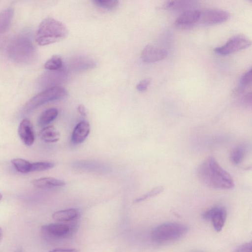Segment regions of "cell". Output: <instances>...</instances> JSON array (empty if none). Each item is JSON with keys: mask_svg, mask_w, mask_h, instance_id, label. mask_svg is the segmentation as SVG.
<instances>
[{"mask_svg": "<svg viewBox=\"0 0 252 252\" xmlns=\"http://www.w3.org/2000/svg\"><path fill=\"white\" fill-rule=\"evenodd\" d=\"M18 133L23 142L27 146L32 145L34 141V135L31 122L23 119L20 123Z\"/></svg>", "mask_w": 252, "mask_h": 252, "instance_id": "obj_13", "label": "cell"}, {"mask_svg": "<svg viewBox=\"0 0 252 252\" xmlns=\"http://www.w3.org/2000/svg\"><path fill=\"white\" fill-rule=\"evenodd\" d=\"M196 175L205 186L217 189L228 190L234 187L230 175L224 170L213 156H209L198 166Z\"/></svg>", "mask_w": 252, "mask_h": 252, "instance_id": "obj_1", "label": "cell"}, {"mask_svg": "<svg viewBox=\"0 0 252 252\" xmlns=\"http://www.w3.org/2000/svg\"><path fill=\"white\" fill-rule=\"evenodd\" d=\"M32 183L34 187L40 189L59 187L65 185L63 181L50 177L35 179Z\"/></svg>", "mask_w": 252, "mask_h": 252, "instance_id": "obj_17", "label": "cell"}, {"mask_svg": "<svg viewBox=\"0 0 252 252\" xmlns=\"http://www.w3.org/2000/svg\"><path fill=\"white\" fill-rule=\"evenodd\" d=\"M188 226L184 223L168 222L155 227L152 232L151 238L156 243L162 244L178 240L188 231Z\"/></svg>", "mask_w": 252, "mask_h": 252, "instance_id": "obj_3", "label": "cell"}, {"mask_svg": "<svg viewBox=\"0 0 252 252\" xmlns=\"http://www.w3.org/2000/svg\"><path fill=\"white\" fill-rule=\"evenodd\" d=\"M78 111L79 113L82 116H85L87 115L86 110L84 106L82 104H80L78 107Z\"/></svg>", "mask_w": 252, "mask_h": 252, "instance_id": "obj_33", "label": "cell"}, {"mask_svg": "<svg viewBox=\"0 0 252 252\" xmlns=\"http://www.w3.org/2000/svg\"><path fill=\"white\" fill-rule=\"evenodd\" d=\"M58 111L56 108H49L40 115L38 120V125L44 126L52 122L57 117Z\"/></svg>", "mask_w": 252, "mask_h": 252, "instance_id": "obj_22", "label": "cell"}, {"mask_svg": "<svg viewBox=\"0 0 252 252\" xmlns=\"http://www.w3.org/2000/svg\"><path fill=\"white\" fill-rule=\"evenodd\" d=\"M1 235H2V230H1V228L0 227V239L1 236Z\"/></svg>", "mask_w": 252, "mask_h": 252, "instance_id": "obj_34", "label": "cell"}, {"mask_svg": "<svg viewBox=\"0 0 252 252\" xmlns=\"http://www.w3.org/2000/svg\"><path fill=\"white\" fill-rule=\"evenodd\" d=\"M67 77V70L63 66L59 69L49 71L45 74L42 78V83L47 88L60 86L66 81Z\"/></svg>", "mask_w": 252, "mask_h": 252, "instance_id": "obj_10", "label": "cell"}, {"mask_svg": "<svg viewBox=\"0 0 252 252\" xmlns=\"http://www.w3.org/2000/svg\"><path fill=\"white\" fill-rule=\"evenodd\" d=\"M227 216L226 210L224 207L217 206L213 207L203 214V218L211 222L214 229L220 232L224 226Z\"/></svg>", "mask_w": 252, "mask_h": 252, "instance_id": "obj_9", "label": "cell"}, {"mask_svg": "<svg viewBox=\"0 0 252 252\" xmlns=\"http://www.w3.org/2000/svg\"><path fill=\"white\" fill-rule=\"evenodd\" d=\"M49 252H78V251L76 249H56L51 250Z\"/></svg>", "mask_w": 252, "mask_h": 252, "instance_id": "obj_32", "label": "cell"}, {"mask_svg": "<svg viewBox=\"0 0 252 252\" xmlns=\"http://www.w3.org/2000/svg\"><path fill=\"white\" fill-rule=\"evenodd\" d=\"M21 252L19 251H18V252Z\"/></svg>", "mask_w": 252, "mask_h": 252, "instance_id": "obj_36", "label": "cell"}, {"mask_svg": "<svg viewBox=\"0 0 252 252\" xmlns=\"http://www.w3.org/2000/svg\"><path fill=\"white\" fill-rule=\"evenodd\" d=\"M251 45V40L242 35L232 37L223 45L216 47L215 52L221 55H226L245 49Z\"/></svg>", "mask_w": 252, "mask_h": 252, "instance_id": "obj_7", "label": "cell"}, {"mask_svg": "<svg viewBox=\"0 0 252 252\" xmlns=\"http://www.w3.org/2000/svg\"><path fill=\"white\" fill-rule=\"evenodd\" d=\"M241 103L247 106L251 105L252 103V93L251 92L245 93L243 95L241 99Z\"/></svg>", "mask_w": 252, "mask_h": 252, "instance_id": "obj_31", "label": "cell"}, {"mask_svg": "<svg viewBox=\"0 0 252 252\" xmlns=\"http://www.w3.org/2000/svg\"><path fill=\"white\" fill-rule=\"evenodd\" d=\"M199 10L190 9L183 11L176 19L175 25L181 28H189L198 23Z\"/></svg>", "mask_w": 252, "mask_h": 252, "instance_id": "obj_12", "label": "cell"}, {"mask_svg": "<svg viewBox=\"0 0 252 252\" xmlns=\"http://www.w3.org/2000/svg\"><path fill=\"white\" fill-rule=\"evenodd\" d=\"M79 212L77 209L71 208L55 212L52 218L59 222H67L76 220L79 217Z\"/></svg>", "mask_w": 252, "mask_h": 252, "instance_id": "obj_16", "label": "cell"}, {"mask_svg": "<svg viewBox=\"0 0 252 252\" xmlns=\"http://www.w3.org/2000/svg\"><path fill=\"white\" fill-rule=\"evenodd\" d=\"M54 164L50 162H36L31 163V172H38L52 168Z\"/></svg>", "mask_w": 252, "mask_h": 252, "instance_id": "obj_27", "label": "cell"}, {"mask_svg": "<svg viewBox=\"0 0 252 252\" xmlns=\"http://www.w3.org/2000/svg\"><path fill=\"white\" fill-rule=\"evenodd\" d=\"M229 12L220 9H206L199 10L198 23L212 25L226 21L229 17Z\"/></svg>", "mask_w": 252, "mask_h": 252, "instance_id": "obj_8", "label": "cell"}, {"mask_svg": "<svg viewBox=\"0 0 252 252\" xmlns=\"http://www.w3.org/2000/svg\"><path fill=\"white\" fill-rule=\"evenodd\" d=\"M252 84V70L250 68L241 77L239 85L234 91L235 95H240L244 93L246 90Z\"/></svg>", "mask_w": 252, "mask_h": 252, "instance_id": "obj_20", "label": "cell"}, {"mask_svg": "<svg viewBox=\"0 0 252 252\" xmlns=\"http://www.w3.org/2000/svg\"><path fill=\"white\" fill-rule=\"evenodd\" d=\"M234 252H252V242L246 243L239 246Z\"/></svg>", "mask_w": 252, "mask_h": 252, "instance_id": "obj_29", "label": "cell"}, {"mask_svg": "<svg viewBox=\"0 0 252 252\" xmlns=\"http://www.w3.org/2000/svg\"><path fill=\"white\" fill-rule=\"evenodd\" d=\"M15 169L19 172L27 173L31 172V163L25 159L17 158L11 160Z\"/></svg>", "mask_w": 252, "mask_h": 252, "instance_id": "obj_25", "label": "cell"}, {"mask_svg": "<svg viewBox=\"0 0 252 252\" xmlns=\"http://www.w3.org/2000/svg\"><path fill=\"white\" fill-rule=\"evenodd\" d=\"M7 52L9 56L18 63H28L35 55L32 42L25 35L18 36L11 40L8 46Z\"/></svg>", "mask_w": 252, "mask_h": 252, "instance_id": "obj_4", "label": "cell"}, {"mask_svg": "<svg viewBox=\"0 0 252 252\" xmlns=\"http://www.w3.org/2000/svg\"><path fill=\"white\" fill-rule=\"evenodd\" d=\"M75 229L76 224L74 222L70 224L55 223L42 226L41 231L44 235L50 238L59 239L68 237Z\"/></svg>", "mask_w": 252, "mask_h": 252, "instance_id": "obj_6", "label": "cell"}, {"mask_svg": "<svg viewBox=\"0 0 252 252\" xmlns=\"http://www.w3.org/2000/svg\"><path fill=\"white\" fill-rule=\"evenodd\" d=\"M167 52L152 45H146L141 52V58L143 62L150 63L161 61L166 57Z\"/></svg>", "mask_w": 252, "mask_h": 252, "instance_id": "obj_11", "label": "cell"}, {"mask_svg": "<svg viewBox=\"0 0 252 252\" xmlns=\"http://www.w3.org/2000/svg\"><path fill=\"white\" fill-rule=\"evenodd\" d=\"M67 95L66 90L61 86L47 88L35 95L26 104L24 108V111L29 113L42 104L64 98Z\"/></svg>", "mask_w": 252, "mask_h": 252, "instance_id": "obj_5", "label": "cell"}, {"mask_svg": "<svg viewBox=\"0 0 252 252\" xmlns=\"http://www.w3.org/2000/svg\"><path fill=\"white\" fill-rule=\"evenodd\" d=\"M68 33V30L63 23L48 17L40 24L36 34V40L40 45H46L64 39Z\"/></svg>", "mask_w": 252, "mask_h": 252, "instance_id": "obj_2", "label": "cell"}, {"mask_svg": "<svg viewBox=\"0 0 252 252\" xmlns=\"http://www.w3.org/2000/svg\"><path fill=\"white\" fill-rule=\"evenodd\" d=\"M150 79L146 78L141 80L136 86L137 90L141 92L145 91L150 83Z\"/></svg>", "mask_w": 252, "mask_h": 252, "instance_id": "obj_30", "label": "cell"}, {"mask_svg": "<svg viewBox=\"0 0 252 252\" xmlns=\"http://www.w3.org/2000/svg\"><path fill=\"white\" fill-rule=\"evenodd\" d=\"M247 150L245 144H242L233 148L230 154V159L235 165L240 164L243 160Z\"/></svg>", "mask_w": 252, "mask_h": 252, "instance_id": "obj_21", "label": "cell"}, {"mask_svg": "<svg viewBox=\"0 0 252 252\" xmlns=\"http://www.w3.org/2000/svg\"><path fill=\"white\" fill-rule=\"evenodd\" d=\"M13 15V10L7 8L0 12V33L4 32L8 28Z\"/></svg>", "mask_w": 252, "mask_h": 252, "instance_id": "obj_23", "label": "cell"}, {"mask_svg": "<svg viewBox=\"0 0 252 252\" xmlns=\"http://www.w3.org/2000/svg\"><path fill=\"white\" fill-rule=\"evenodd\" d=\"M196 4L195 1L191 0H170L166 1L161 8L171 10H185L192 9Z\"/></svg>", "mask_w": 252, "mask_h": 252, "instance_id": "obj_18", "label": "cell"}, {"mask_svg": "<svg viewBox=\"0 0 252 252\" xmlns=\"http://www.w3.org/2000/svg\"><path fill=\"white\" fill-rule=\"evenodd\" d=\"M163 190V188L162 186L156 187L146 193L143 194L141 196L135 199L134 202L137 203L143 200H145L148 198L154 197L160 193Z\"/></svg>", "mask_w": 252, "mask_h": 252, "instance_id": "obj_28", "label": "cell"}, {"mask_svg": "<svg viewBox=\"0 0 252 252\" xmlns=\"http://www.w3.org/2000/svg\"><path fill=\"white\" fill-rule=\"evenodd\" d=\"M90 125L87 121L80 122L75 127L71 136L74 144H80L85 141L90 131Z\"/></svg>", "mask_w": 252, "mask_h": 252, "instance_id": "obj_15", "label": "cell"}, {"mask_svg": "<svg viewBox=\"0 0 252 252\" xmlns=\"http://www.w3.org/2000/svg\"><path fill=\"white\" fill-rule=\"evenodd\" d=\"M71 67L77 71H83L95 67L96 63L89 57L81 55L74 57L70 62Z\"/></svg>", "mask_w": 252, "mask_h": 252, "instance_id": "obj_14", "label": "cell"}, {"mask_svg": "<svg viewBox=\"0 0 252 252\" xmlns=\"http://www.w3.org/2000/svg\"><path fill=\"white\" fill-rule=\"evenodd\" d=\"M40 138L46 143H55L60 138V132L53 126L43 128L39 134Z\"/></svg>", "mask_w": 252, "mask_h": 252, "instance_id": "obj_19", "label": "cell"}, {"mask_svg": "<svg viewBox=\"0 0 252 252\" xmlns=\"http://www.w3.org/2000/svg\"><path fill=\"white\" fill-rule=\"evenodd\" d=\"M63 66V61L59 55H53L45 63L44 67L49 71L56 70Z\"/></svg>", "mask_w": 252, "mask_h": 252, "instance_id": "obj_24", "label": "cell"}, {"mask_svg": "<svg viewBox=\"0 0 252 252\" xmlns=\"http://www.w3.org/2000/svg\"><path fill=\"white\" fill-rule=\"evenodd\" d=\"M92 1L96 6L105 9H112L119 5V1L117 0H94Z\"/></svg>", "mask_w": 252, "mask_h": 252, "instance_id": "obj_26", "label": "cell"}, {"mask_svg": "<svg viewBox=\"0 0 252 252\" xmlns=\"http://www.w3.org/2000/svg\"><path fill=\"white\" fill-rule=\"evenodd\" d=\"M2 197V194L0 193V200H1Z\"/></svg>", "mask_w": 252, "mask_h": 252, "instance_id": "obj_35", "label": "cell"}]
</instances>
